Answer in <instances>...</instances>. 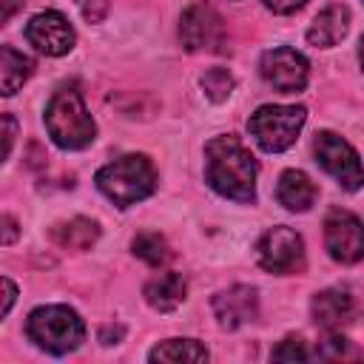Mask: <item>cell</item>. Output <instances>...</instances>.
I'll use <instances>...</instances> for the list:
<instances>
[{
	"instance_id": "obj_1",
	"label": "cell",
	"mask_w": 364,
	"mask_h": 364,
	"mask_svg": "<svg viewBox=\"0 0 364 364\" xmlns=\"http://www.w3.org/2000/svg\"><path fill=\"white\" fill-rule=\"evenodd\" d=\"M256 159L236 136H213L205 145L208 185L233 202H253L256 196Z\"/></svg>"
},
{
	"instance_id": "obj_2",
	"label": "cell",
	"mask_w": 364,
	"mask_h": 364,
	"mask_svg": "<svg viewBox=\"0 0 364 364\" xmlns=\"http://www.w3.org/2000/svg\"><path fill=\"white\" fill-rule=\"evenodd\" d=\"M46 128H48V136L65 151L88 148L97 136V125L77 88L54 91V97L46 105Z\"/></svg>"
},
{
	"instance_id": "obj_3",
	"label": "cell",
	"mask_w": 364,
	"mask_h": 364,
	"mask_svg": "<svg viewBox=\"0 0 364 364\" xmlns=\"http://www.w3.org/2000/svg\"><path fill=\"white\" fill-rule=\"evenodd\" d=\"M97 188L117 205L131 208L139 199L151 196L156 188V171L148 156L142 154H125L105 168L97 171Z\"/></svg>"
},
{
	"instance_id": "obj_4",
	"label": "cell",
	"mask_w": 364,
	"mask_h": 364,
	"mask_svg": "<svg viewBox=\"0 0 364 364\" xmlns=\"http://www.w3.org/2000/svg\"><path fill=\"white\" fill-rule=\"evenodd\" d=\"M26 333L40 350L54 353V355H65L82 344L85 324L71 307L46 304V307L31 310V316L26 321Z\"/></svg>"
},
{
	"instance_id": "obj_5",
	"label": "cell",
	"mask_w": 364,
	"mask_h": 364,
	"mask_svg": "<svg viewBox=\"0 0 364 364\" xmlns=\"http://www.w3.org/2000/svg\"><path fill=\"white\" fill-rule=\"evenodd\" d=\"M307 119V111L301 105H262L250 119L247 131L267 154H279L290 148Z\"/></svg>"
},
{
	"instance_id": "obj_6",
	"label": "cell",
	"mask_w": 364,
	"mask_h": 364,
	"mask_svg": "<svg viewBox=\"0 0 364 364\" xmlns=\"http://www.w3.org/2000/svg\"><path fill=\"white\" fill-rule=\"evenodd\" d=\"M313 154L316 162L333 176L338 179V185L344 191H358L364 185V162L358 159V154L350 148V142H344L338 134L333 131H321L313 139Z\"/></svg>"
},
{
	"instance_id": "obj_7",
	"label": "cell",
	"mask_w": 364,
	"mask_h": 364,
	"mask_svg": "<svg viewBox=\"0 0 364 364\" xmlns=\"http://www.w3.org/2000/svg\"><path fill=\"white\" fill-rule=\"evenodd\" d=\"M256 259L267 273H279V276L296 273L301 270V262H304V242L296 230L284 225L270 228L256 245Z\"/></svg>"
},
{
	"instance_id": "obj_8",
	"label": "cell",
	"mask_w": 364,
	"mask_h": 364,
	"mask_svg": "<svg viewBox=\"0 0 364 364\" xmlns=\"http://www.w3.org/2000/svg\"><path fill=\"white\" fill-rule=\"evenodd\" d=\"M324 245L341 264L364 259V222L350 210H330L324 219Z\"/></svg>"
},
{
	"instance_id": "obj_9",
	"label": "cell",
	"mask_w": 364,
	"mask_h": 364,
	"mask_svg": "<svg viewBox=\"0 0 364 364\" xmlns=\"http://www.w3.org/2000/svg\"><path fill=\"white\" fill-rule=\"evenodd\" d=\"M179 37L188 51H219L225 43V23L208 3H193L182 11Z\"/></svg>"
},
{
	"instance_id": "obj_10",
	"label": "cell",
	"mask_w": 364,
	"mask_h": 364,
	"mask_svg": "<svg viewBox=\"0 0 364 364\" xmlns=\"http://www.w3.org/2000/svg\"><path fill=\"white\" fill-rule=\"evenodd\" d=\"M259 68H262V77L267 80V85H273L282 94L301 91L307 85V74H310L307 60L296 48H287V46L264 51Z\"/></svg>"
},
{
	"instance_id": "obj_11",
	"label": "cell",
	"mask_w": 364,
	"mask_h": 364,
	"mask_svg": "<svg viewBox=\"0 0 364 364\" xmlns=\"http://www.w3.org/2000/svg\"><path fill=\"white\" fill-rule=\"evenodd\" d=\"M26 40L48 57H63L74 48V28L60 11H40L26 26Z\"/></svg>"
},
{
	"instance_id": "obj_12",
	"label": "cell",
	"mask_w": 364,
	"mask_h": 364,
	"mask_svg": "<svg viewBox=\"0 0 364 364\" xmlns=\"http://www.w3.org/2000/svg\"><path fill=\"white\" fill-rule=\"evenodd\" d=\"M213 313L225 330H236L256 318L259 313V296L247 284H233L213 296Z\"/></svg>"
},
{
	"instance_id": "obj_13",
	"label": "cell",
	"mask_w": 364,
	"mask_h": 364,
	"mask_svg": "<svg viewBox=\"0 0 364 364\" xmlns=\"http://www.w3.org/2000/svg\"><path fill=\"white\" fill-rule=\"evenodd\" d=\"M353 313H355V301H353L350 290L330 287V290L316 293V299H313V318H316V324H321L327 330L347 324L353 318Z\"/></svg>"
},
{
	"instance_id": "obj_14",
	"label": "cell",
	"mask_w": 364,
	"mask_h": 364,
	"mask_svg": "<svg viewBox=\"0 0 364 364\" xmlns=\"http://www.w3.org/2000/svg\"><path fill=\"white\" fill-rule=\"evenodd\" d=\"M276 199H279L287 210L304 213V210H310V205L316 202V185H313L310 176L301 173V171H284V173L279 176V185H276Z\"/></svg>"
},
{
	"instance_id": "obj_15",
	"label": "cell",
	"mask_w": 364,
	"mask_h": 364,
	"mask_svg": "<svg viewBox=\"0 0 364 364\" xmlns=\"http://www.w3.org/2000/svg\"><path fill=\"white\" fill-rule=\"evenodd\" d=\"M185 293H188V284L182 273H162L145 284V301L159 313L176 310L185 301Z\"/></svg>"
},
{
	"instance_id": "obj_16",
	"label": "cell",
	"mask_w": 364,
	"mask_h": 364,
	"mask_svg": "<svg viewBox=\"0 0 364 364\" xmlns=\"http://www.w3.org/2000/svg\"><path fill=\"white\" fill-rule=\"evenodd\" d=\"M347 31H350V11L344 6H327L313 20V26L307 31V40H310V46L327 48V46H336Z\"/></svg>"
},
{
	"instance_id": "obj_17",
	"label": "cell",
	"mask_w": 364,
	"mask_h": 364,
	"mask_svg": "<svg viewBox=\"0 0 364 364\" xmlns=\"http://www.w3.org/2000/svg\"><path fill=\"white\" fill-rule=\"evenodd\" d=\"M48 236H51V242H54L57 247H63V250H88V247L97 242L100 228H97V222L77 216V219H68V222L54 225Z\"/></svg>"
},
{
	"instance_id": "obj_18",
	"label": "cell",
	"mask_w": 364,
	"mask_h": 364,
	"mask_svg": "<svg viewBox=\"0 0 364 364\" xmlns=\"http://www.w3.org/2000/svg\"><path fill=\"white\" fill-rule=\"evenodd\" d=\"M31 68H34V63L26 54L14 51L11 46H3V51H0V91L6 97H11L31 77Z\"/></svg>"
},
{
	"instance_id": "obj_19",
	"label": "cell",
	"mask_w": 364,
	"mask_h": 364,
	"mask_svg": "<svg viewBox=\"0 0 364 364\" xmlns=\"http://www.w3.org/2000/svg\"><path fill=\"white\" fill-rule=\"evenodd\" d=\"M148 358L151 361H205L208 350L193 338H171L165 344H156Z\"/></svg>"
},
{
	"instance_id": "obj_20",
	"label": "cell",
	"mask_w": 364,
	"mask_h": 364,
	"mask_svg": "<svg viewBox=\"0 0 364 364\" xmlns=\"http://www.w3.org/2000/svg\"><path fill=\"white\" fill-rule=\"evenodd\" d=\"M134 253L142 259V262H148V264H154V267H159V264H165L168 262V242L159 236V233H139L136 239H134Z\"/></svg>"
},
{
	"instance_id": "obj_21",
	"label": "cell",
	"mask_w": 364,
	"mask_h": 364,
	"mask_svg": "<svg viewBox=\"0 0 364 364\" xmlns=\"http://www.w3.org/2000/svg\"><path fill=\"white\" fill-rule=\"evenodd\" d=\"M316 355L324 358V361H358V358H364V353H361L353 341H347L344 336H330V338H324V341L316 347Z\"/></svg>"
},
{
	"instance_id": "obj_22",
	"label": "cell",
	"mask_w": 364,
	"mask_h": 364,
	"mask_svg": "<svg viewBox=\"0 0 364 364\" xmlns=\"http://www.w3.org/2000/svg\"><path fill=\"white\" fill-rule=\"evenodd\" d=\"M202 88H205V94H208L213 102H222V100H228V94L233 91V77H230V71H225V68H210V71L202 77Z\"/></svg>"
},
{
	"instance_id": "obj_23",
	"label": "cell",
	"mask_w": 364,
	"mask_h": 364,
	"mask_svg": "<svg viewBox=\"0 0 364 364\" xmlns=\"http://www.w3.org/2000/svg\"><path fill=\"white\" fill-rule=\"evenodd\" d=\"M273 358L276 361H304V358H310V350L304 347V341L301 338H284L276 350H273Z\"/></svg>"
},
{
	"instance_id": "obj_24",
	"label": "cell",
	"mask_w": 364,
	"mask_h": 364,
	"mask_svg": "<svg viewBox=\"0 0 364 364\" xmlns=\"http://www.w3.org/2000/svg\"><path fill=\"white\" fill-rule=\"evenodd\" d=\"M88 23H100L108 14V0H74Z\"/></svg>"
},
{
	"instance_id": "obj_25",
	"label": "cell",
	"mask_w": 364,
	"mask_h": 364,
	"mask_svg": "<svg viewBox=\"0 0 364 364\" xmlns=\"http://www.w3.org/2000/svg\"><path fill=\"white\" fill-rule=\"evenodd\" d=\"M304 3H307V0H264V6L273 9L276 14H293V11H299Z\"/></svg>"
},
{
	"instance_id": "obj_26",
	"label": "cell",
	"mask_w": 364,
	"mask_h": 364,
	"mask_svg": "<svg viewBox=\"0 0 364 364\" xmlns=\"http://www.w3.org/2000/svg\"><path fill=\"white\" fill-rule=\"evenodd\" d=\"M3 125H6V145H3V156L11 154V142H14V117L11 114H3Z\"/></svg>"
},
{
	"instance_id": "obj_27",
	"label": "cell",
	"mask_w": 364,
	"mask_h": 364,
	"mask_svg": "<svg viewBox=\"0 0 364 364\" xmlns=\"http://www.w3.org/2000/svg\"><path fill=\"white\" fill-rule=\"evenodd\" d=\"M14 236H17V222L6 213V216H3V245H11Z\"/></svg>"
},
{
	"instance_id": "obj_28",
	"label": "cell",
	"mask_w": 364,
	"mask_h": 364,
	"mask_svg": "<svg viewBox=\"0 0 364 364\" xmlns=\"http://www.w3.org/2000/svg\"><path fill=\"white\" fill-rule=\"evenodd\" d=\"M14 296H17V290H14V284L9 282V279H3V316L11 310V301H14Z\"/></svg>"
},
{
	"instance_id": "obj_29",
	"label": "cell",
	"mask_w": 364,
	"mask_h": 364,
	"mask_svg": "<svg viewBox=\"0 0 364 364\" xmlns=\"http://www.w3.org/2000/svg\"><path fill=\"white\" fill-rule=\"evenodd\" d=\"M119 336H122V327L117 324V327H105L100 338H102V344H117V338H119Z\"/></svg>"
},
{
	"instance_id": "obj_30",
	"label": "cell",
	"mask_w": 364,
	"mask_h": 364,
	"mask_svg": "<svg viewBox=\"0 0 364 364\" xmlns=\"http://www.w3.org/2000/svg\"><path fill=\"white\" fill-rule=\"evenodd\" d=\"M17 6H20V0H3V17L9 20V17L14 14V9H17Z\"/></svg>"
},
{
	"instance_id": "obj_31",
	"label": "cell",
	"mask_w": 364,
	"mask_h": 364,
	"mask_svg": "<svg viewBox=\"0 0 364 364\" xmlns=\"http://www.w3.org/2000/svg\"><path fill=\"white\" fill-rule=\"evenodd\" d=\"M358 57H361V65H364V37H361V48H358Z\"/></svg>"
}]
</instances>
